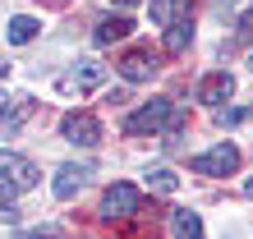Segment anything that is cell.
Here are the masks:
<instances>
[{
	"mask_svg": "<svg viewBox=\"0 0 253 239\" xmlns=\"http://www.w3.org/2000/svg\"><path fill=\"white\" fill-rule=\"evenodd\" d=\"M101 83H106V65H97V60H79L74 69H65L60 79H55V92H60V97H87Z\"/></svg>",
	"mask_w": 253,
	"mask_h": 239,
	"instance_id": "cell-1",
	"label": "cell"
},
{
	"mask_svg": "<svg viewBox=\"0 0 253 239\" xmlns=\"http://www.w3.org/2000/svg\"><path fill=\"white\" fill-rule=\"evenodd\" d=\"M170 101L166 97H152V101H143L138 111H133L129 120H125V133L129 138H143V133H157V129H166V120H170Z\"/></svg>",
	"mask_w": 253,
	"mask_h": 239,
	"instance_id": "cell-2",
	"label": "cell"
},
{
	"mask_svg": "<svg viewBox=\"0 0 253 239\" xmlns=\"http://www.w3.org/2000/svg\"><path fill=\"white\" fill-rule=\"evenodd\" d=\"M138 212H143V198H138L133 184H111L106 189V198H101V216L106 221H129Z\"/></svg>",
	"mask_w": 253,
	"mask_h": 239,
	"instance_id": "cell-3",
	"label": "cell"
},
{
	"mask_svg": "<svg viewBox=\"0 0 253 239\" xmlns=\"http://www.w3.org/2000/svg\"><path fill=\"white\" fill-rule=\"evenodd\" d=\"M60 133H65V143H74V147H97L101 143V124H97L92 111H69L60 120Z\"/></svg>",
	"mask_w": 253,
	"mask_h": 239,
	"instance_id": "cell-4",
	"label": "cell"
},
{
	"mask_svg": "<svg viewBox=\"0 0 253 239\" xmlns=\"http://www.w3.org/2000/svg\"><path fill=\"white\" fill-rule=\"evenodd\" d=\"M240 170V147L235 143H216L203 157H193V175H235Z\"/></svg>",
	"mask_w": 253,
	"mask_h": 239,
	"instance_id": "cell-5",
	"label": "cell"
},
{
	"mask_svg": "<svg viewBox=\"0 0 253 239\" xmlns=\"http://www.w3.org/2000/svg\"><path fill=\"white\" fill-rule=\"evenodd\" d=\"M0 184H9L14 193H19V189H33V184H37V166H33L28 157L0 152Z\"/></svg>",
	"mask_w": 253,
	"mask_h": 239,
	"instance_id": "cell-6",
	"label": "cell"
},
{
	"mask_svg": "<svg viewBox=\"0 0 253 239\" xmlns=\"http://www.w3.org/2000/svg\"><path fill=\"white\" fill-rule=\"evenodd\" d=\"M28 115H33V97H0V138H14Z\"/></svg>",
	"mask_w": 253,
	"mask_h": 239,
	"instance_id": "cell-7",
	"label": "cell"
},
{
	"mask_svg": "<svg viewBox=\"0 0 253 239\" xmlns=\"http://www.w3.org/2000/svg\"><path fill=\"white\" fill-rule=\"evenodd\" d=\"M230 92H235V79L226 69H212L198 83V101H203V106H216V111H221V101H230Z\"/></svg>",
	"mask_w": 253,
	"mask_h": 239,
	"instance_id": "cell-8",
	"label": "cell"
},
{
	"mask_svg": "<svg viewBox=\"0 0 253 239\" xmlns=\"http://www.w3.org/2000/svg\"><path fill=\"white\" fill-rule=\"evenodd\" d=\"M87 179H92V166H74V161H69V166L55 170V184H51V189H55V198H60V202H69Z\"/></svg>",
	"mask_w": 253,
	"mask_h": 239,
	"instance_id": "cell-9",
	"label": "cell"
},
{
	"mask_svg": "<svg viewBox=\"0 0 253 239\" xmlns=\"http://www.w3.org/2000/svg\"><path fill=\"white\" fill-rule=\"evenodd\" d=\"M189 19V0H152V23L157 28H175Z\"/></svg>",
	"mask_w": 253,
	"mask_h": 239,
	"instance_id": "cell-10",
	"label": "cell"
},
{
	"mask_svg": "<svg viewBox=\"0 0 253 239\" xmlns=\"http://www.w3.org/2000/svg\"><path fill=\"white\" fill-rule=\"evenodd\" d=\"M115 69H120L129 83H143V79H152L157 65H152V55H147V51H129V55H120V65H115Z\"/></svg>",
	"mask_w": 253,
	"mask_h": 239,
	"instance_id": "cell-11",
	"label": "cell"
},
{
	"mask_svg": "<svg viewBox=\"0 0 253 239\" xmlns=\"http://www.w3.org/2000/svg\"><path fill=\"white\" fill-rule=\"evenodd\" d=\"M129 33H133V23H129V19H120V14H111V19H101V23H97L92 41H97V46H111V41H125Z\"/></svg>",
	"mask_w": 253,
	"mask_h": 239,
	"instance_id": "cell-12",
	"label": "cell"
},
{
	"mask_svg": "<svg viewBox=\"0 0 253 239\" xmlns=\"http://www.w3.org/2000/svg\"><path fill=\"white\" fill-rule=\"evenodd\" d=\"M37 33H42V23L33 19V14H14V19H9V41H14V46H28Z\"/></svg>",
	"mask_w": 253,
	"mask_h": 239,
	"instance_id": "cell-13",
	"label": "cell"
},
{
	"mask_svg": "<svg viewBox=\"0 0 253 239\" xmlns=\"http://www.w3.org/2000/svg\"><path fill=\"white\" fill-rule=\"evenodd\" d=\"M170 230L175 239H203V221L198 212H170Z\"/></svg>",
	"mask_w": 253,
	"mask_h": 239,
	"instance_id": "cell-14",
	"label": "cell"
},
{
	"mask_svg": "<svg viewBox=\"0 0 253 239\" xmlns=\"http://www.w3.org/2000/svg\"><path fill=\"white\" fill-rule=\"evenodd\" d=\"M189 41H193V28H189V19H184V23L166 28V37H161V46H166V55H180V51H189Z\"/></svg>",
	"mask_w": 253,
	"mask_h": 239,
	"instance_id": "cell-15",
	"label": "cell"
},
{
	"mask_svg": "<svg viewBox=\"0 0 253 239\" xmlns=\"http://www.w3.org/2000/svg\"><path fill=\"white\" fill-rule=\"evenodd\" d=\"M147 189L175 193V189H180V179H175V170H166V166H152V170H147Z\"/></svg>",
	"mask_w": 253,
	"mask_h": 239,
	"instance_id": "cell-16",
	"label": "cell"
},
{
	"mask_svg": "<svg viewBox=\"0 0 253 239\" xmlns=\"http://www.w3.org/2000/svg\"><path fill=\"white\" fill-rule=\"evenodd\" d=\"M19 239H65L60 226H33V230H19Z\"/></svg>",
	"mask_w": 253,
	"mask_h": 239,
	"instance_id": "cell-17",
	"label": "cell"
},
{
	"mask_svg": "<svg viewBox=\"0 0 253 239\" xmlns=\"http://www.w3.org/2000/svg\"><path fill=\"white\" fill-rule=\"evenodd\" d=\"M235 41H253V9L244 14L240 23H235Z\"/></svg>",
	"mask_w": 253,
	"mask_h": 239,
	"instance_id": "cell-18",
	"label": "cell"
},
{
	"mask_svg": "<svg viewBox=\"0 0 253 239\" xmlns=\"http://www.w3.org/2000/svg\"><path fill=\"white\" fill-rule=\"evenodd\" d=\"M240 120H244V111H230V106L216 111V124H240Z\"/></svg>",
	"mask_w": 253,
	"mask_h": 239,
	"instance_id": "cell-19",
	"label": "cell"
},
{
	"mask_svg": "<svg viewBox=\"0 0 253 239\" xmlns=\"http://www.w3.org/2000/svg\"><path fill=\"white\" fill-rule=\"evenodd\" d=\"M0 221H5V226H14V221H19V207H0Z\"/></svg>",
	"mask_w": 253,
	"mask_h": 239,
	"instance_id": "cell-20",
	"label": "cell"
},
{
	"mask_svg": "<svg viewBox=\"0 0 253 239\" xmlns=\"http://www.w3.org/2000/svg\"><path fill=\"white\" fill-rule=\"evenodd\" d=\"M244 193H249V198H253V179H244Z\"/></svg>",
	"mask_w": 253,
	"mask_h": 239,
	"instance_id": "cell-21",
	"label": "cell"
},
{
	"mask_svg": "<svg viewBox=\"0 0 253 239\" xmlns=\"http://www.w3.org/2000/svg\"><path fill=\"white\" fill-rule=\"evenodd\" d=\"M5 74H9V65H5V60H0V79H5Z\"/></svg>",
	"mask_w": 253,
	"mask_h": 239,
	"instance_id": "cell-22",
	"label": "cell"
},
{
	"mask_svg": "<svg viewBox=\"0 0 253 239\" xmlns=\"http://www.w3.org/2000/svg\"><path fill=\"white\" fill-rule=\"evenodd\" d=\"M115 5H133V0H115Z\"/></svg>",
	"mask_w": 253,
	"mask_h": 239,
	"instance_id": "cell-23",
	"label": "cell"
}]
</instances>
